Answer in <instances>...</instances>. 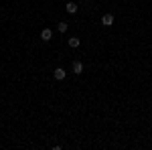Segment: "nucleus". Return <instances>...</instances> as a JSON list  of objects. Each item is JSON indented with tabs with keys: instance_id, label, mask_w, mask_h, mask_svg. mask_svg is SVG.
<instances>
[{
	"instance_id": "obj_1",
	"label": "nucleus",
	"mask_w": 152,
	"mask_h": 150,
	"mask_svg": "<svg viewBox=\"0 0 152 150\" xmlns=\"http://www.w3.org/2000/svg\"><path fill=\"white\" fill-rule=\"evenodd\" d=\"M51 39H53V31H51V29H43V31H41V41L47 43V41H51Z\"/></svg>"
},
{
	"instance_id": "obj_2",
	"label": "nucleus",
	"mask_w": 152,
	"mask_h": 150,
	"mask_svg": "<svg viewBox=\"0 0 152 150\" xmlns=\"http://www.w3.org/2000/svg\"><path fill=\"white\" fill-rule=\"evenodd\" d=\"M53 75H55V79H57V81H63V79H65V75H67V71L63 69V67H57Z\"/></svg>"
},
{
	"instance_id": "obj_3",
	"label": "nucleus",
	"mask_w": 152,
	"mask_h": 150,
	"mask_svg": "<svg viewBox=\"0 0 152 150\" xmlns=\"http://www.w3.org/2000/svg\"><path fill=\"white\" fill-rule=\"evenodd\" d=\"M71 69H73L75 75H81V73H83V63H81V61H75V63L71 65Z\"/></svg>"
},
{
	"instance_id": "obj_4",
	"label": "nucleus",
	"mask_w": 152,
	"mask_h": 150,
	"mask_svg": "<svg viewBox=\"0 0 152 150\" xmlns=\"http://www.w3.org/2000/svg\"><path fill=\"white\" fill-rule=\"evenodd\" d=\"M102 24L104 26H112L114 24V14H104L102 16Z\"/></svg>"
},
{
	"instance_id": "obj_5",
	"label": "nucleus",
	"mask_w": 152,
	"mask_h": 150,
	"mask_svg": "<svg viewBox=\"0 0 152 150\" xmlns=\"http://www.w3.org/2000/svg\"><path fill=\"white\" fill-rule=\"evenodd\" d=\"M65 10L69 12V14H75V12H77V4H75V2H67V4H65Z\"/></svg>"
},
{
	"instance_id": "obj_6",
	"label": "nucleus",
	"mask_w": 152,
	"mask_h": 150,
	"mask_svg": "<svg viewBox=\"0 0 152 150\" xmlns=\"http://www.w3.org/2000/svg\"><path fill=\"white\" fill-rule=\"evenodd\" d=\"M67 43H69V47L71 49H77V47H79V43H81V41H79V39H77V37H71L69 41H67Z\"/></svg>"
},
{
	"instance_id": "obj_7",
	"label": "nucleus",
	"mask_w": 152,
	"mask_h": 150,
	"mask_svg": "<svg viewBox=\"0 0 152 150\" xmlns=\"http://www.w3.org/2000/svg\"><path fill=\"white\" fill-rule=\"evenodd\" d=\"M57 29H59V33H65V31H67V23H59Z\"/></svg>"
}]
</instances>
